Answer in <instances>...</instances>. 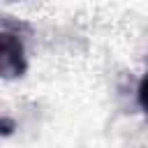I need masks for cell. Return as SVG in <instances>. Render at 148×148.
<instances>
[{
  "mask_svg": "<svg viewBox=\"0 0 148 148\" xmlns=\"http://www.w3.org/2000/svg\"><path fill=\"white\" fill-rule=\"evenodd\" d=\"M9 132H12V120L2 118V134H9Z\"/></svg>",
  "mask_w": 148,
  "mask_h": 148,
  "instance_id": "3957f363",
  "label": "cell"
},
{
  "mask_svg": "<svg viewBox=\"0 0 148 148\" xmlns=\"http://www.w3.org/2000/svg\"><path fill=\"white\" fill-rule=\"evenodd\" d=\"M136 99H139V106L143 109V113H148V72H146V76H143V79H141V83H139Z\"/></svg>",
  "mask_w": 148,
  "mask_h": 148,
  "instance_id": "7a4b0ae2",
  "label": "cell"
},
{
  "mask_svg": "<svg viewBox=\"0 0 148 148\" xmlns=\"http://www.w3.org/2000/svg\"><path fill=\"white\" fill-rule=\"evenodd\" d=\"M25 69H28V62H25L23 42L18 39L16 32H9L7 28H2V35H0V74L5 79H16V76H23Z\"/></svg>",
  "mask_w": 148,
  "mask_h": 148,
  "instance_id": "6da1fadb",
  "label": "cell"
}]
</instances>
